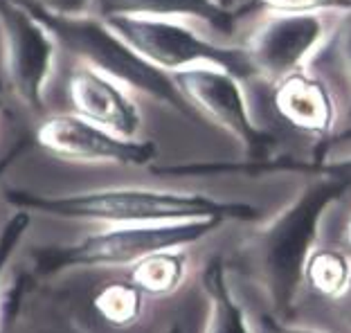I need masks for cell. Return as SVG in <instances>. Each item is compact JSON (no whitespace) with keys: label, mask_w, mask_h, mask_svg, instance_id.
I'll return each mask as SVG.
<instances>
[{"label":"cell","mask_w":351,"mask_h":333,"mask_svg":"<svg viewBox=\"0 0 351 333\" xmlns=\"http://www.w3.org/2000/svg\"><path fill=\"white\" fill-rule=\"evenodd\" d=\"M5 201L16 210L41 212L59 219L97 221L110 225L178 223V221H248L254 208L203 194L162 192L142 187H108L77 194H36L29 189H7Z\"/></svg>","instance_id":"6da1fadb"},{"label":"cell","mask_w":351,"mask_h":333,"mask_svg":"<svg viewBox=\"0 0 351 333\" xmlns=\"http://www.w3.org/2000/svg\"><path fill=\"white\" fill-rule=\"evenodd\" d=\"M29 145H32V140L29 138H21V140H16L14 145L7 149V151L0 156V180H3V176L7 171L12 169L14 166V162L19 160V158L23 156V153H27L29 151Z\"/></svg>","instance_id":"603a6c76"},{"label":"cell","mask_w":351,"mask_h":333,"mask_svg":"<svg viewBox=\"0 0 351 333\" xmlns=\"http://www.w3.org/2000/svg\"><path fill=\"white\" fill-rule=\"evenodd\" d=\"M268 14H338L351 10V0H248Z\"/></svg>","instance_id":"d6986e66"},{"label":"cell","mask_w":351,"mask_h":333,"mask_svg":"<svg viewBox=\"0 0 351 333\" xmlns=\"http://www.w3.org/2000/svg\"><path fill=\"white\" fill-rule=\"evenodd\" d=\"M340 299V311H342V322L347 324V329L351 333V277H349V284H347V288L340 293L338 295Z\"/></svg>","instance_id":"cb8c5ba5"},{"label":"cell","mask_w":351,"mask_h":333,"mask_svg":"<svg viewBox=\"0 0 351 333\" xmlns=\"http://www.w3.org/2000/svg\"><path fill=\"white\" fill-rule=\"evenodd\" d=\"M34 140L47 153L68 162L145 166L154 162L158 156L154 142L122 138L84 120L77 113L47 115L38 124Z\"/></svg>","instance_id":"ba28073f"},{"label":"cell","mask_w":351,"mask_h":333,"mask_svg":"<svg viewBox=\"0 0 351 333\" xmlns=\"http://www.w3.org/2000/svg\"><path fill=\"white\" fill-rule=\"evenodd\" d=\"M226 221H178V223L113 225L104 232L84 236L66 245H45L32 250V277L47 280L73 268L95 266H133L151 252L182 248L212 234Z\"/></svg>","instance_id":"277c9868"},{"label":"cell","mask_w":351,"mask_h":333,"mask_svg":"<svg viewBox=\"0 0 351 333\" xmlns=\"http://www.w3.org/2000/svg\"><path fill=\"white\" fill-rule=\"evenodd\" d=\"M93 308L110 327H133L145 311V295L131 282H108L95 293Z\"/></svg>","instance_id":"e0dca14e"},{"label":"cell","mask_w":351,"mask_h":333,"mask_svg":"<svg viewBox=\"0 0 351 333\" xmlns=\"http://www.w3.org/2000/svg\"><path fill=\"white\" fill-rule=\"evenodd\" d=\"M167 333H182V329L178 327V324H173V327H171L169 331H167Z\"/></svg>","instance_id":"83f0119b"},{"label":"cell","mask_w":351,"mask_h":333,"mask_svg":"<svg viewBox=\"0 0 351 333\" xmlns=\"http://www.w3.org/2000/svg\"><path fill=\"white\" fill-rule=\"evenodd\" d=\"M187 273V257L178 248L151 252L135 261L129 282L135 284L145 297H167L178 291Z\"/></svg>","instance_id":"2e32d148"},{"label":"cell","mask_w":351,"mask_h":333,"mask_svg":"<svg viewBox=\"0 0 351 333\" xmlns=\"http://www.w3.org/2000/svg\"><path fill=\"white\" fill-rule=\"evenodd\" d=\"M277 333H320V331H311V329H293V327H275Z\"/></svg>","instance_id":"484cf974"},{"label":"cell","mask_w":351,"mask_h":333,"mask_svg":"<svg viewBox=\"0 0 351 333\" xmlns=\"http://www.w3.org/2000/svg\"><path fill=\"white\" fill-rule=\"evenodd\" d=\"M351 138V131H345V133H338V136H333L331 138V142H340V140H349ZM329 142V145H331Z\"/></svg>","instance_id":"4316f807"},{"label":"cell","mask_w":351,"mask_h":333,"mask_svg":"<svg viewBox=\"0 0 351 333\" xmlns=\"http://www.w3.org/2000/svg\"><path fill=\"white\" fill-rule=\"evenodd\" d=\"M324 32V14H268L241 45L252 79L275 84L304 68Z\"/></svg>","instance_id":"9c48e42d"},{"label":"cell","mask_w":351,"mask_h":333,"mask_svg":"<svg viewBox=\"0 0 351 333\" xmlns=\"http://www.w3.org/2000/svg\"><path fill=\"white\" fill-rule=\"evenodd\" d=\"M219 3H223V5H228V7H230V0H219Z\"/></svg>","instance_id":"f1b7e54d"},{"label":"cell","mask_w":351,"mask_h":333,"mask_svg":"<svg viewBox=\"0 0 351 333\" xmlns=\"http://www.w3.org/2000/svg\"><path fill=\"white\" fill-rule=\"evenodd\" d=\"M29 3L54 14L77 16V14H88V10L95 5V0H29Z\"/></svg>","instance_id":"44dd1931"},{"label":"cell","mask_w":351,"mask_h":333,"mask_svg":"<svg viewBox=\"0 0 351 333\" xmlns=\"http://www.w3.org/2000/svg\"><path fill=\"white\" fill-rule=\"evenodd\" d=\"M68 97L73 113L122 138H135L142 126L140 108L124 86L84 63L70 70Z\"/></svg>","instance_id":"8fae6325"},{"label":"cell","mask_w":351,"mask_h":333,"mask_svg":"<svg viewBox=\"0 0 351 333\" xmlns=\"http://www.w3.org/2000/svg\"><path fill=\"white\" fill-rule=\"evenodd\" d=\"M266 86V106L273 117L293 136L329 145L338 126L336 104L329 88L306 68Z\"/></svg>","instance_id":"30bf717a"},{"label":"cell","mask_w":351,"mask_h":333,"mask_svg":"<svg viewBox=\"0 0 351 333\" xmlns=\"http://www.w3.org/2000/svg\"><path fill=\"white\" fill-rule=\"evenodd\" d=\"M176 88L185 97L198 120L217 124L243 145L252 160H268L275 138L252 122L241 84L228 70L196 66L171 75Z\"/></svg>","instance_id":"52a82bcc"},{"label":"cell","mask_w":351,"mask_h":333,"mask_svg":"<svg viewBox=\"0 0 351 333\" xmlns=\"http://www.w3.org/2000/svg\"><path fill=\"white\" fill-rule=\"evenodd\" d=\"M32 275H19L0 299V333H90L61 306L36 293Z\"/></svg>","instance_id":"4fadbf2b"},{"label":"cell","mask_w":351,"mask_h":333,"mask_svg":"<svg viewBox=\"0 0 351 333\" xmlns=\"http://www.w3.org/2000/svg\"><path fill=\"white\" fill-rule=\"evenodd\" d=\"M304 68L322 79L333 97L338 122H342V131L333 136L351 131V10L338 12V18L326 25Z\"/></svg>","instance_id":"7c38bea8"},{"label":"cell","mask_w":351,"mask_h":333,"mask_svg":"<svg viewBox=\"0 0 351 333\" xmlns=\"http://www.w3.org/2000/svg\"><path fill=\"white\" fill-rule=\"evenodd\" d=\"M347 192L345 182L322 176L239 250L243 266L268 293L270 306L279 318L291 311L304 282V266L324 212Z\"/></svg>","instance_id":"7a4b0ae2"},{"label":"cell","mask_w":351,"mask_h":333,"mask_svg":"<svg viewBox=\"0 0 351 333\" xmlns=\"http://www.w3.org/2000/svg\"><path fill=\"white\" fill-rule=\"evenodd\" d=\"M0 41L10 90L32 113H43L59 52L54 36L19 0H0Z\"/></svg>","instance_id":"8992f818"},{"label":"cell","mask_w":351,"mask_h":333,"mask_svg":"<svg viewBox=\"0 0 351 333\" xmlns=\"http://www.w3.org/2000/svg\"><path fill=\"white\" fill-rule=\"evenodd\" d=\"M351 277L349 259L340 250L311 252L304 266V282L322 297H338Z\"/></svg>","instance_id":"ac0fdd59"},{"label":"cell","mask_w":351,"mask_h":333,"mask_svg":"<svg viewBox=\"0 0 351 333\" xmlns=\"http://www.w3.org/2000/svg\"><path fill=\"white\" fill-rule=\"evenodd\" d=\"M340 245H342V252H345L347 257H351V217H349V221L345 223V230H342Z\"/></svg>","instance_id":"d4e9b609"},{"label":"cell","mask_w":351,"mask_h":333,"mask_svg":"<svg viewBox=\"0 0 351 333\" xmlns=\"http://www.w3.org/2000/svg\"><path fill=\"white\" fill-rule=\"evenodd\" d=\"M317 171H320L322 176H329V178L345 182V185L351 189V158H347V160H338V162H320L317 164Z\"/></svg>","instance_id":"7402d4cb"},{"label":"cell","mask_w":351,"mask_h":333,"mask_svg":"<svg viewBox=\"0 0 351 333\" xmlns=\"http://www.w3.org/2000/svg\"><path fill=\"white\" fill-rule=\"evenodd\" d=\"M29 225H32L29 212L16 210L12 217L5 221V225L0 227V277H3L5 268L10 266L14 252L21 245L23 236L27 234Z\"/></svg>","instance_id":"ffe728a7"},{"label":"cell","mask_w":351,"mask_h":333,"mask_svg":"<svg viewBox=\"0 0 351 333\" xmlns=\"http://www.w3.org/2000/svg\"><path fill=\"white\" fill-rule=\"evenodd\" d=\"M203 288L210 302L205 333H250L245 322L243 308L237 304L232 291L228 286L226 264L223 259L214 257L203 271Z\"/></svg>","instance_id":"9a60e30c"},{"label":"cell","mask_w":351,"mask_h":333,"mask_svg":"<svg viewBox=\"0 0 351 333\" xmlns=\"http://www.w3.org/2000/svg\"><path fill=\"white\" fill-rule=\"evenodd\" d=\"M19 3L25 5L50 29L59 50L75 57L77 63H84V66L115 79L124 88L145 95V97L189 117V120H198L180 90L176 88L171 75L162 73L142 59L99 14L68 16L41 10L29 0H19Z\"/></svg>","instance_id":"3957f363"},{"label":"cell","mask_w":351,"mask_h":333,"mask_svg":"<svg viewBox=\"0 0 351 333\" xmlns=\"http://www.w3.org/2000/svg\"><path fill=\"white\" fill-rule=\"evenodd\" d=\"M142 59L167 75L196 66L228 70L239 82L252 79V68L243 47L221 45L198 36L185 23L149 16H101Z\"/></svg>","instance_id":"5b68a950"},{"label":"cell","mask_w":351,"mask_h":333,"mask_svg":"<svg viewBox=\"0 0 351 333\" xmlns=\"http://www.w3.org/2000/svg\"><path fill=\"white\" fill-rule=\"evenodd\" d=\"M99 16H149V18H194L221 36H234L239 18L252 7H228L219 0H95Z\"/></svg>","instance_id":"5bb4252c"}]
</instances>
